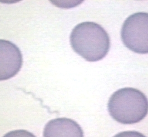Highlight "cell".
Returning a JSON list of instances; mask_svg holds the SVG:
<instances>
[{
  "mask_svg": "<svg viewBox=\"0 0 148 137\" xmlns=\"http://www.w3.org/2000/svg\"><path fill=\"white\" fill-rule=\"evenodd\" d=\"M70 40L74 51L91 62L103 59L110 46L107 32L100 25L93 22L77 25L71 33Z\"/></svg>",
  "mask_w": 148,
  "mask_h": 137,
  "instance_id": "1",
  "label": "cell"
},
{
  "mask_svg": "<svg viewBox=\"0 0 148 137\" xmlns=\"http://www.w3.org/2000/svg\"><path fill=\"white\" fill-rule=\"evenodd\" d=\"M108 110L114 119L122 124H134L148 113V100L136 89L125 88L115 91L108 103Z\"/></svg>",
  "mask_w": 148,
  "mask_h": 137,
  "instance_id": "2",
  "label": "cell"
},
{
  "mask_svg": "<svg viewBox=\"0 0 148 137\" xmlns=\"http://www.w3.org/2000/svg\"><path fill=\"white\" fill-rule=\"evenodd\" d=\"M121 36L129 49L138 53H148V13L137 12L123 23Z\"/></svg>",
  "mask_w": 148,
  "mask_h": 137,
  "instance_id": "3",
  "label": "cell"
},
{
  "mask_svg": "<svg viewBox=\"0 0 148 137\" xmlns=\"http://www.w3.org/2000/svg\"><path fill=\"white\" fill-rule=\"evenodd\" d=\"M22 65L19 48L10 41L0 39V81L15 76Z\"/></svg>",
  "mask_w": 148,
  "mask_h": 137,
  "instance_id": "4",
  "label": "cell"
},
{
  "mask_svg": "<svg viewBox=\"0 0 148 137\" xmlns=\"http://www.w3.org/2000/svg\"><path fill=\"white\" fill-rule=\"evenodd\" d=\"M44 137H84V133L77 123L66 118H60L47 123Z\"/></svg>",
  "mask_w": 148,
  "mask_h": 137,
  "instance_id": "5",
  "label": "cell"
},
{
  "mask_svg": "<svg viewBox=\"0 0 148 137\" xmlns=\"http://www.w3.org/2000/svg\"><path fill=\"white\" fill-rule=\"evenodd\" d=\"M3 137H36L33 134L25 130H17L10 132Z\"/></svg>",
  "mask_w": 148,
  "mask_h": 137,
  "instance_id": "6",
  "label": "cell"
},
{
  "mask_svg": "<svg viewBox=\"0 0 148 137\" xmlns=\"http://www.w3.org/2000/svg\"><path fill=\"white\" fill-rule=\"evenodd\" d=\"M114 137H146L143 134L136 131H126L120 133Z\"/></svg>",
  "mask_w": 148,
  "mask_h": 137,
  "instance_id": "7",
  "label": "cell"
}]
</instances>
